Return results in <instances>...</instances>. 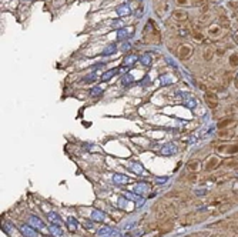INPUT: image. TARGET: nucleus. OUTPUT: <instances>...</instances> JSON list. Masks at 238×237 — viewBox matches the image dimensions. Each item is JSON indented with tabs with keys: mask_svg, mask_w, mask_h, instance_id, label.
Returning a JSON list of instances; mask_svg holds the SVG:
<instances>
[{
	"mask_svg": "<svg viewBox=\"0 0 238 237\" xmlns=\"http://www.w3.org/2000/svg\"><path fill=\"white\" fill-rule=\"evenodd\" d=\"M218 153H227V154H235L238 153V146L237 144H221L217 147Z\"/></svg>",
	"mask_w": 238,
	"mask_h": 237,
	"instance_id": "nucleus-1",
	"label": "nucleus"
},
{
	"mask_svg": "<svg viewBox=\"0 0 238 237\" xmlns=\"http://www.w3.org/2000/svg\"><path fill=\"white\" fill-rule=\"evenodd\" d=\"M204 99H206L207 104H208V107L215 109L217 106H218V96H217L215 93L207 92V93H206V96H204Z\"/></svg>",
	"mask_w": 238,
	"mask_h": 237,
	"instance_id": "nucleus-2",
	"label": "nucleus"
},
{
	"mask_svg": "<svg viewBox=\"0 0 238 237\" xmlns=\"http://www.w3.org/2000/svg\"><path fill=\"white\" fill-rule=\"evenodd\" d=\"M193 54V47L188 46V44H183V46H180L178 49V57L181 60H187Z\"/></svg>",
	"mask_w": 238,
	"mask_h": 237,
	"instance_id": "nucleus-3",
	"label": "nucleus"
},
{
	"mask_svg": "<svg viewBox=\"0 0 238 237\" xmlns=\"http://www.w3.org/2000/svg\"><path fill=\"white\" fill-rule=\"evenodd\" d=\"M173 19L177 22H185L188 19V13L184 10H174L173 11Z\"/></svg>",
	"mask_w": 238,
	"mask_h": 237,
	"instance_id": "nucleus-4",
	"label": "nucleus"
},
{
	"mask_svg": "<svg viewBox=\"0 0 238 237\" xmlns=\"http://www.w3.org/2000/svg\"><path fill=\"white\" fill-rule=\"evenodd\" d=\"M218 166H220V160H218L217 157H210L208 162H207V164H206V170L207 172H210V170L217 169Z\"/></svg>",
	"mask_w": 238,
	"mask_h": 237,
	"instance_id": "nucleus-5",
	"label": "nucleus"
},
{
	"mask_svg": "<svg viewBox=\"0 0 238 237\" xmlns=\"http://www.w3.org/2000/svg\"><path fill=\"white\" fill-rule=\"evenodd\" d=\"M233 124H235V120H234V118H224V120H221V122L218 123V130L228 129V127H231Z\"/></svg>",
	"mask_w": 238,
	"mask_h": 237,
	"instance_id": "nucleus-6",
	"label": "nucleus"
},
{
	"mask_svg": "<svg viewBox=\"0 0 238 237\" xmlns=\"http://www.w3.org/2000/svg\"><path fill=\"white\" fill-rule=\"evenodd\" d=\"M218 136H220V139H231V137L235 136V131L231 130V127H230V129L220 130V131H218Z\"/></svg>",
	"mask_w": 238,
	"mask_h": 237,
	"instance_id": "nucleus-7",
	"label": "nucleus"
},
{
	"mask_svg": "<svg viewBox=\"0 0 238 237\" xmlns=\"http://www.w3.org/2000/svg\"><path fill=\"white\" fill-rule=\"evenodd\" d=\"M197 219H198V217H197V214H195V213H191V214H187V216H185L184 219H183V221H181V223H183L184 226H190V224L195 223V221H197Z\"/></svg>",
	"mask_w": 238,
	"mask_h": 237,
	"instance_id": "nucleus-8",
	"label": "nucleus"
},
{
	"mask_svg": "<svg viewBox=\"0 0 238 237\" xmlns=\"http://www.w3.org/2000/svg\"><path fill=\"white\" fill-rule=\"evenodd\" d=\"M220 33H221V26L208 27V36L210 37H220Z\"/></svg>",
	"mask_w": 238,
	"mask_h": 237,
	"instance_id": "nucleus-9",
	"label": "nucleus"
},
{
	"mask_svg": "<svg viewBox=\"0 0 238 237\" xmlns=\"http://www.w3.org/2000/svg\"><path fill=\"white\" fill-rule=\"evenodd\" d=\"M212 56H214V50L212 47H206L202 50V59L206 60V62H210L212 59Z\"/></svg>",
	"mask_w": 238,
	"mask_h": 237,
	"instance_id": "nucleus-10",
	"label": "nucleus"
},
{
	"mask_svg": "<svg viewBox=\"0 0 238 237\" xmlns=\"http://www.w3.org/2000/svg\"><path fill=\"white\" fill-rule=\"evenodd\" d=\"M210 20H211V14H210V13H202V14L198 17V23H201V24H208Z\"/></svg>",
	"mask_w": 238,
	"mask_h": 237,
	"instance_id": "nucleus-11",
	"label": "nucleus"
},
{
	"mask_svg": "<svg viewBox=\"0 0 238 237\" xmlns=\"http://www.w3.org/2000/svg\"><path fill=\"white\" fill-rule=\"evenodd\" d=\"M220 26L222 27V29H230L231 27V22H230V19L225 16H221L220 17Z\"/></svg>",
	"mask_w": 238,
	"mask_h": 237,
	"instance_id": "nucleus-12",
	"label": "nucleus"
},
{
	"mask_svg": "<svg viewBox=\"0 0 238 237\" xmlns=\"http://www.w3.org/2000/svg\"><path fill=\"white\" fill-rule=\"evenodd\" d=\"M193 36H194V39L197 42H202V40H204V34H202L200 30H193Z\"/></svg>",
	"mask_w": 238,
	"mask_h": 237,
	"instance_id": "nucleus-13",
	"label": "nucleus"
},
{
	"mask_svg": "<svg viewBox=\"0 0 238 237\" xmlns=\"http://www.w3.org/2000/svg\"><path fill=\"white\" fill-rule=\"evenodd\" d=\"M230 65L233 66V67L238 66V54H237V53L231 54V57H230Z\"/></svg>",
	"mask_w": 238,
	"mask_h": 237,
	"instance_id": "nucleus-14",
	"label": "nucleus"
},
{
	"mask_svg": "<svg viewBox=\"0 0 238 237\" xmlns=\"http://www.w3.org/2000/svg\"><path fill=\"white\" fill-rule=\"evenodd\" d=\"M190 169V170H193V172H195V170H198V162H190L188 166H187Z\"/></svg>",
	"mask_w": 238,
	"mask_h": 237,
	"instance_id": "nucleus-15",
	"label": "nucleus"
},
{
	"mask_svg": "<svg viewBox=\"0 0 238 237\" xmlns=\"http://www.w3.org/2000/svg\"><path fill=\"white\" fill-rule=\"evenodd\" d=\"M191 5H194V6H202V5H206V0H191Z\"/></svg>",
	"mask_w": 238,
	"mask_h": 237,
	"instance_id": "nucleus-16",
	"label": "nucleus"
},
{
	"mask_svg": "<svg viewBox=\"0 0 238 237\" xmlns=\"http://www.w3.org/2000/svg\"><path fill=\"white\" fill-rule=\"evenodd\" d=\"M224 164H225V166H230V167H234L235 166V164H237V160H225V162H224Z\"/></svg>",
	"mask_w": 238,
	"mask_h": 237,
	"instance_id": "nucleus-17",
	"label": "nucleus"
},
{
	"mask_svg": "<svg viewBox=\"0 0 238 237\" xmlns=\"http://www.w3.org/2000/svg\"><path fill=\"white\" fill-rule=\"evenodd\" d=\"M187 237H207V234H204V233H194V234H190Z\"/></svg>",
	"mask_w": 238,
	"mask_h": 237,
	"instance_id": "nucleus-18",
	"label": "nucleus"
},
{
	"mask_svg": "<svg viewBox=\"0 0 238 237\" xmlns=\"http://www.w3.org/2000/svg\"><path fill=\"white\" fill-rule=\"evenodd\" d=\"M188 3V0H177V5L178 6H185Z\"/></svg>",
	"mask_w": 238,
	"mask_h": 237,
	"instance_id": "nucleus-19",
	"label": "nucleus"
},
{
	"mask_svg": "<svg viewBox=\"0 0 238 237\" xmlns=\"http://www.w3.org/2000/svg\"><path fill=\"white\" fill-rule=\"evenodd\" d=\"M235 42H237V43H238V32L235 33Z\"/></svg>",
	"mask_w": 238,
	"mask_h": 237,
	"instance_id": "nucleus-20",
	"label": "nucleus"
},
{
	"mask_svg": "<svg viewBox=\"0 0 238 237\" xmlns=\"http://www.w3.org/2000/svg\"><path fill=\"white\" fill-rule=\"evenodd\" d=\"M237 22H238V16H237Z\"/></svg>",
	"mask_w": 238,
	"mask_h": 237,
	"instance_id": "nucleus-21",
	"label": "nucleus"
},
{
	"mask_svg": "<svg viewBox=\"0 0 238 237\" xmlns=\"http://www.w3.org/2000/svg\"><path fill=\"white\" fill-rule=\"evenodd\" d=\"M157 2H158V0H156V3H157Z\"/></svg>",
	"mask_w": 238,
	"mask_h": 237,
	"instance_id": "nucleus-22",
	"label": "nucleus"
}]
</instances>
